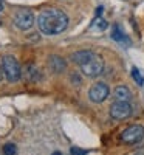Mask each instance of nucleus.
<instances>
[{"mask_svg": "<svg viewBox=\"0 0 144 155\" xmlns=\"http://www.w3.org/2000/svg\"><path fill=\"white\" fill-rule=\"evenodd\" d=\"M48 67H50V70L53 73L59 74V73L65 71V68H67V62H65L64 58H61L57 54H53V56L48 58Z\"/></svg>", "mask_w": 144, "mask_h": 155, "instance_id": "obj_8", "label": "nucleus"}, {"mask_svg": "<svg viewBox=\"0 0 144 155\" xmlns=\"http://www.w3.org/2000/svg\"><path fill=\"white\" fill-rule=\"evenodd\" d=\"M132 78H133V81H135L138 85H142V84H144V78L141 76V73H139V70H138L136 67H132Z\"/></svg>", "mask_w": 144, "mask_h": 155, "instance_id": "obj_14", "label": "nucleus"}, {"mask_svg": "<svg viewBox=\"0 0 144 155\" xmlns=\"http://www.w3.org/2000/svg\"><path fill=\"white\" fill-rule=\"evenodd\" d=\"M2 11H3V2L0 0V12H2Z\"/></svg>", "mask_w": 144, "mask_h": 155, "instance_id": "obj_19", "label": "nucleus"}, {"mask_svg": "<svg viewBox=\"0 0 144 155\" xmlns=\"http://www.w3.org/2000/svg\"><path fill=\"white\" fill-rule=\"evenodd\" d=\"M68 27V16L62 9L57 8H47L42 9L37 16V28L42 34L47 36H57L64 33Z\"/></svg>", "mask_w": 144, "mask_h": 155, "instance_id": "obj_1", "label": "nucleus"}, {"mask_svg": "<svg viewBox=\"0 0 144 155\" xmlns=\"http://www.w3.org/2000/svg\"><path fill=\"white\" fill-rule=\"evenodd\" d=\"M70 153H71V155H87V150L79 149V147H71V149H70Z\"/></svg>", "mask_w": 144, "mask_h": 155, "instance_id": "obj_16", "label": "nucleus"}, {"mask_svg": "<svg viewBox=\"0 0 144 155\" xmlns=\"http://www.w3.org/2000/svg\"><path fill=\"white\" fill-rule=\"evenodd\" d=\"M112 39L116 42H119V44H126V45H130V41H129V37L124 34V31L118 27V25H115L113 27V31H112Z\"/></svg>", "mask_w": 144, "mask_h": 155, "instance_id": "obj_12", "label": "nucleus"}, {"mask_svg": "<svg viewBox=\"0 0 144 155\" xmlns=\"http://www.w3.org/2000/svg\"><path fill=\"white\" fill-rule=\"evenodd\" d=\"M51 155H62V152H57V150H56V152H53Z\"/></svg>", "mask_w": 144, "mask_h": 155, "instance_id": "obj_20", "label": "nucleus"}, {"mask_svg": "<svg viewBox=\"0 0 144 155\" xmlns=\"http://www.w3.org/2000/svg\"><path fill=\"white\" fill-rule=\"evenodd\" d=\"M109 112H110V116L113 120L121 121V120H127L129 116L132 115L133 109L130 106V102H127V101H115L110 106Z\"/></svg>", "mask_w": 144, "mask_h": 155, "instance_id": "obj_5", "label": "nucleus"}, {"mask_svg": "<svg viewBox=\"0 0 144 155\" xmlns=\"http://www.w3.org/2000/svg\"><path fill=\"white\" fill-rule=\"evenodd\" d=\"M2 68H3V74H5L8 82H17L22 78L20 65L14 56H3L2 58Z\"/></svg>", "mask_w": 144, "mask_h": 155, "instance_id": "obj_2", "label": "nucleus"}, {"mask_svg": "<svg viewBox=\"0 0 144 155\" xmlns=\"http://www.w3.org/2000/svg\"><path fill=\"white\" fill-rule=\"evenodd\" d=\"M3 76H5V74H3V68H2V67H0V81H2V79H3Z\"/></svg>", "mask_w": 144, "mask_h": 155, "instance_id": "obj_17", "label": "nucleus"}, {"mask_svg": "<svg viewBox=\"0 0 144 155\" xmlns=\"http://www.w3.org/2000/svg\"><path fill=\"white\" fill-rule=\"evenodd\" d=\"M130 155H144V152H133V153H130Z\"/></svg>", "mask_w": 144, "mask_h": 155, "instance_id": "obj_18", "label": "nucleus"}, {"mask_svg": "<svg viewBox=\"0 0 144 155\" xmlns=\"http://www.w3.org/2000/svg\"><path fill=\"white\" fill-rule=\"evenodd\" d=\"M12 22H14V25L19 30L27 31L34 25L36 19H34V14L30 9H19L14 14V17H12Z\"/></svg>", "mask_w": 144, "mask_h": 155, "instance_id": "obj_6", "label": "nucleus"}, {"mask_svg": "<svg viewBox=\"0 0 144 155\" xmlns=\"http://www.w3.org/2000/svg\"><path fill=\"white\" fill-rule=\"evenodd\" d=\"M113 98L115 101H130L132 99V92L127 85H118L115 90H113Z\"/></svg>", "mask_w": 144, "mask_h": 155, "instance_id": "obj_10", "label": "nucleus"}, {"mask_svg": "<svg viewBox=\"0 0 144 155\" xmlns=\"http://www.w3.org/2000/svg\"><path fill=\"white\" fill-rule=\"evenodd\" d=\"M23 74H25V78H27L28 81H31V82H37V81L42 78V76H41V70H39L34 64H28V65L25 67Z\"/></svg>", "mask_w": 144, "mask_h": 155, "instance_id": "obj_11", "label": "nucleus"}, {"mask_svg": "<svg viewBox=\"0 0 144 155\" xmlns=\"http://www.w3.org/2000/svg\"><path fill=\"white\" fill-rule=\"evenodd\" d=\"M82 74L87 78H98L104 71V59L99 54H93L88 62H85L84 65H81Z\"/></svg>", "mask_w": 144, "mask_h": 155, "instance_id": "obj_4", "label": "nucleus"}, {"mask_svg": "<svg viewBox=\"0 0 144 155\" xmlns=\"http://www.w3.org/2000/svg\"><path fill=\"white\" fill-rule=\"evenodd\" d=\"M110 95V88L106 82H96L90 87L88 90V98L91 102H95V104H101L104 102Z\"/></svg>", "mask_w": 144, "mask_h": 155, "instance_id": "obj_7", "label": "nucleus"}, {"mask_svg": "<svg viewBox=\"0 0 144 155\" xmlns=\"http://www.w3.org/2000/svg\"><path fill=\"white\" fill-rule=\"evenodd\" d=\"M93 51H90V50H81V51H76V53L71 54V62L73 64H77V65H84L85 62H88L91 58H93Z\"/></svg>", "mask_w": 144, "mask_h": 155, "instance_id": "obj_9", "label": "nucleus"}, {"mask_svg": "<svg viewBox=\"0 0 144 155\" xmlns=\"http://www.w3.org/2000/svg\"><path fill=\"white\" fill-rule=\"evenodd\" d=\"M91 30H96V31H104L107 28V22L104 20V19H96L93 23H91Z\"/></svg>", "mask_w": 144, "mask_h": 155, "instance_id": "obj_13", "label": "nucleus"}, {"mask_svg": "<svg viewBox=\"0 0 144 155\" xmlns=\"http://www.w3.org/2000/svg\"><path fill=\"white\" fill-rule=\"evenodd\" d=\"M17 149H16V144L12 143H8L3 146V155H16Z\"/></svg>", "mask_w": 144, "mask_h": 155, "instance_id": "obj_15", "label": "nucleus"}, {"mask_svg": "<svg viewBox=\"0 0 144 155\" xmlns=\"http://www.w3.org/2000/svg\"><path fill=\"white\" fill-rule=\"evenodd\" d=\"M144 140V126L141 124H133V126H129L127 129L121 132V141L124 144L129 146H133L138 144Z\"/></svg>", "mask_w": 144, "mask_h": 155, "instance_id": "obj_3", "label": "nucleus"}]
</instances>
